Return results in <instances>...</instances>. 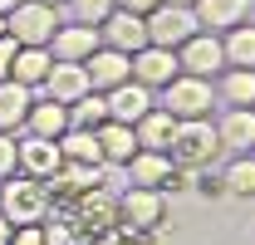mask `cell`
Masks as SVG:
<instances>
[{
  "mask_svg": "<svg viewBox=\"0 0 255 245\" xmlns=\"http://www.w3.org/2000/svg\"><path fill=\"white\" fill-rule=\"evenodd\" d=\"M172 167L177 172H206L216 157H221V137H216V122L211 118H182L177 132H172Z\"/></svg>",
  "mask_w": 255,
  "mask_h": 245,
  "instance_id": "6da1fadb",
  "label": "cell"
},
{
  "mask_svg": "<svg viewBox=\"0 0 255 245\" xmlns=\"http://www.w3.org/2000/svg\"><path fill=\"white\" fill-rule=\"evenodd\" d=\"M49 211V186L39 182V177H15L10 172V182L0 186V216L10 221V226H34V221H44Z\"/></svg>",
  "mask_w": 255,
  "mask_h": 245,
  "instance_id": "7a4b0ae2",
  "label": "cell"
},
{
  "mask_svg": "<svg viewBox=\"0 0 255 245\" xmlns=\"http://www.w3.org/2000/svg\"><path fill=\"white\" fill-rule=\"evenodd\" d=\"M211 103H216V84L201 79V74H177L167 89H162V108L172 118H211Z\"/></svg>",
  "mask_w": 255,
  "mask_h": 245,
  "instance_id": "3957f363",
  "label": "cell"
},
{
  "mask_svg": "<svg viewBox=\"0 0 255 245\" xmlns=\"http://www.w3.org/2000/svg\"><path fill=\"white\" fill-rule=\"evenodd\" d=\"M162 216H167V196L162 191H152V186H123L118 191V226H123L128 236L157 231Z\"/></svg>",
  "mask_w": 255,
  "mask_h": 245,
  "instance_id": "277c9868",
  "label": "cell"
},
{
  "mask_svg": "<svg viewBox=\"0 0 255 245\" xmlns=\"http://www.w3.org/2000/svg\"><path fill=\"white\" fill-rule=\"evenodd\" d=\"M54 30H59V5H44V0H20L5 15V34H15L20 44H49Z\"/></svg>",
  "mask_w": 255,
  "mask_h": 245,
  "instance_id": "5b68a950",
  "label": "cell"
},
{
  "mask_svg": "<svg viewBox=\"0 0 255 245\" xmlns=\"http://www.w3.org/2000/svg\"><path fill=\"white\" fill-rule=\"evenodd\" d=\"M196 30L201 25H196V10L191 5H157L147 15V44H162V49H182Z\"/></svg>",
  "mask_w": 255,
  "mask_h": 245,
  "instance_id": "8992f818",
  "label": "cell"
},
{
  "mask_svg": "<svg viewBox=\"0 0 255 245\" xmlns=\"http://www.w3.org/2000/svg\"><path fill=\"white\" fill-rule=\"evenodd\" d=\"M177 69L182 74H201V79H211V74H221L226 69V49H221V34H211V30H196L177 49Z\"/></svg>",
  "mask_w": 255,
  "mask_h": 245,
  "instance_id": "52a82bcc",
  "label": "cell"
},
{
  "mask_svg": "<svg viewBox=\"0 0 255 245\" xmlns=\"http://www.w3.org/2000/svg\"><path fill=\"white\" fill-rule=\"evenodd\" d=\"M98 39L108 49H123V54H137L147 44V15H132V10H113L98 20Z\"/></svg>",
  "mask_w": 255,
  "mask_h": 245,
  "instance_id": "ba28073f",
  "label": "cell"
},
{
  "mask_svg": "<svg viewBox=\"0 0 255 245\" xmlns=\"http://www.w3.org/2000/svg\"><path fill=\"white\" fill-rule=\"evenodd\" d=\"M15 167L25 172V177H39V182H49L54 172L64 167V152H59V137H25V142H15Z\"/></svg>",
  "mask_w": 255,
  "mask_h": 245,
  "instance_id": "9c48e42d",
  "label": "cell"
},
{
  "mask_svg": "<svg viewBox=\"0 0 255 245\" xmlns=\"http://www.w3.org/2000/svg\"><path fill=\"white\" fill-rule=\"evenodd\" d=\"M182 69H177V49H162V44H142L137 54H132V79L142 84V89H167L172 79H177Z\"/></svg>",
  "mask_w": 255,
  "mask_h": 245,
  "instance_id": "30bf717a",
  "label": "cell"
},
{
  "mask_svg": "<svg viewBox=\"0 0 255 245\" xmlns=\"http://www.w3.org/2000/svg\"><path fill=\"white\" fill-rule=\"evenodd\" d=\"M84 69H89V84H94L98 93H108V89H118V84H128V79H132V54L98 44L94 54L84 59Z\"/></svg>",
  "mask_w": 255,
  "mask_h": 245,
  "instance_id": "8fae6325",
  "label": "cell"
},
{
  "mask_svg": "<svg viewBox=\"0 0 255 245\" xmlns=\"http://www.w3.org/2000/svg\"><path fill=\"white\" fill-rule=\"evenodd\" d=\"M172 177H177V167H172L167 152L137 147V152L128 157V186H152V191H162V186H172Z\"/></svg>",
  "mask_w": 255,
  "mask_h": 245,
  "instance_id": "7c38bea8",
  "label": "cell"
},
{
  "mask_svg": "<svg viewBox=\"0 0 255 245\" xmlns=\"http://www.w3.org/2000/svg\"><path fill=\"white\" fill-rule=\"evenodd\" d=\"M98 44H103V39H98V25H79V20H74V25H59V30H54L49 54H54V59H69V64H84Z\"/></svg>",
  "mask_w": 255,
  "mask_h": 245,
  "instance_id": "4fadbf2b",
  "label": "cell"
},
{
  "mask_svg": "<svg viewBox=\"0 0 255 245\" xmlns=\"http://www.w3.org/2000/svg\"><path fill=\"white\" fill-rule=\"evenodd\" d=\"M216 137H221V152H255V108H226L216 118Z\"/></svg>",
  "mask_w": 255,
  "mask_h": 245,
  "instance_id": "5bb4252c",
  "label": "cell"
},
{
  "mask_svg": "<svg viewBox=\"0 0 255 245\" xmlns=\"http://www.w3.org/2000/svg\"><path fill=\"white\" fill-rule=\"evenodd\" d=\"M191 10H196V25L201 30L226 34V30H236V25H246L251 0H191Z\"/></svg>",
  "mask_w": 255,
  "mask_h": 245,
  "instance_id": "9a60e30c",
  "label": "cell"
},
{
  "mask_svg": "<svg viewBox=\"0 0 255 245\" xmlns=\"http://www.w3.org/2000/svg\"><path fill=\"white\" fill-rule=\"evenodd\" d=\"M103 98H108V118H113V122H128V127L152 108V89H142L137 79H128V84H118V89H108Z\"/></svg>",
  "mask_w": 255,
  "mask_h": 245,
  "instance_id": "2e32d148",
  "label": "cell"
},
{
  "mask_svg": "<svg viewBox=\"0 0 255 245\" xmlns=\"http://www.w3.org/2000/svg\"><path fill=\"white\" fill-rule=\"evenodd\" d=\"M39 89L49 93V98H59V103H74L79 93H89L94 84H89V69L84 64H69V59H54V69L44 74V84Z\"/></svg>",
  "mask_w": 255,
  "mask_h": 245,
  "instance_id": "e0dca14e",
  "label": "cell"
},
{
  "mask_svg": "<svg viewBox=\"0 0 255 245\" xmlns=\"http://www.w3.org/2000/svg\"><path fill=\"white\" fill-rule=\"evenodd\" d=\"M49 69H54L49 44H20V49H15V64H10V79H15V84H25V89H39Z\"/></svg>",
  "mask_w": 255,
  "mask_h": 245,
  "instance_id": "ac0fdd59",
  "label": "cell"
},
{
  "mask_svg": "<svg viewBox=\"0 0 255 245\" xmlns=\"http://www.w3.org/2000/svg\"><path fill=\"white\" fill-rule=\"evenodd\" d=\"M132 132H137V147H152V152H167L172 147V132H177V118L167 113V108H147L142 118L132 122Z\"/></svg>",
  "mask_w": 255,
  "mask_h": 245,
  "instance_id": "d6986e66",
  "label": "cell"
},
{
  "mask_svg": "<svg viewBox=\"0 0 255 245\" xmlns=\"http://www.w3.org/2000/svg\"><path fill=\"white\" fill-rule=\"evenodd\" d=\"M216 98L226 108H255V69H231L216 74Z\"/></svg>",
  "mask_w": 255,
  "mask_h": 245,
  "instance_id": "ffe728a7",
  "label": "cell"
},
{
  "mask_svg": "<svg viewBox=\"0 0 255 245\" xmlns=\"http://www.w3.org/2000/svg\"><path fill=\"white\" fill-rule=\"evenodd\" d=\"M98 147H103V162H118V167H128V157L137 152V132L128 127V122H98Z\"/></svg>",
  "mask_w": 255,
  "mask_h": 245,
  "instance_id": "44dd1931",
  "label": "cell"
},
{
  "mask_svg": "<svg viewBox=\"0 0 255 245\" xmlns=\"http://www.w3.org/2000/svg\"><path fill=\"white\" fill-rule=\"evenodd\" d=\"M59 152H64V162H79V167H103L98 132H89V127H64L59 132Z\"/></svg>",
  "mask_w": 255,
  "mask_h": 245,
  "instance_id": "7402d4cb",
  "label": "cell"
},
{
  "mask_svg": "<svg viewBox=\"0 0 255 245\" xmlns=\"http://www.w3.org/2000/svg\"><path fill=\"white\" fill-rule=\"evenodd\" d=\"M30 89L25 84H15V79H0V132H15V127H25L30 118Z\"/></svg>",
  "mask_w": 255,
  "mask_h": 245,
  "instance_id": "603a6c76",
  "label": "cell"
},
{
  "mask_svg": "<svg viewBox=\"0 0 255 245\" xmlns=\"http://www.w3.org/2000/svg\"><path fill=\"white\" fill-rule=\"evenodd\" d=\"M34 137H59L64 127H69V103L59 98H44V103H30V118H25Z\"/></svg>",
  "mask_w": 255,
  "mask_h": 245,
  "instance_id": "cb8c5ba5",
  "label": "cell"
},
{
  "mask_svg": "<svg viewBox=\"0 0 255 245\" xmlns=\"http://www.w3.org/2000/svg\"><path fill=\"white\" fill-rule=\"evenodd\" d=\"M221 191H231V196H255V152H236L226 162Z\"/></svg>",
  "mask_w": 255,
  "mask_h": 245,
  "instance_id": "d4e9b609",
  "label": "cell"
},
{
  "mask_svg": "<svg viewBox=\"0 0 255 245\" xmlns=\"http://www.w3.org/2000/svg\"><path fill=\"white\" fill-rule=\"evenodd\" d=\"M98 122H108V98H103L98 89L79 93V98L69 103V127H89V132H94Z\"/></svg>",
  "mask_w": 255,
  "mask_h": 245,
  "instance_id": "484cf974",
  "label": "cell"
},
{
  "mask_svg": "<svg viewBox=\"0 0 255 245\" xmlns=\"http://www.w3.org/2000/svg\"><path fill=\"white\" fill-rule=\"evenodd\" d=\"M221 49H226V64H231V69H255V25L226 30Z\"/></svg>",
  "mask_w": 255,
  "mask_h": 245,
  "instance_id": "4316f807",
  "label": "cell"
},
{
  "mask_svg": "<svg viewBox=\"0 0 255 245\" xmlns=\"http://www.w3.org/2000/svg\"><path fill=\"white\" fill-rule=\"evenodd\" d=\"M64 5H69V15H74L79 25H98L103 15L118 10V0H64Z\"/></svg>",
  "mask_w": 255,
  "mask_h": 245,
  "instance_id": "83f0119b",
  "label": "cell"
},
{
  "mask_svg": "<svg viewBox=\"0 0 255 245\" xmlns=\"http://www.w3.org/2000/svg\"><path fill=\"white\" fill-rule=\"evenodd\" d=\"M15 172V132H0V182Z\"/></svg>",
  "mask_w": 255,
  "mask_h": 245,
  "instance_id": "f1b7e54d",
  "label": "cell"
},
{
  "mask_svg": "<svg viewBox=\"0 0 255 245\" xmlns=\"http://www.w3.org/2000/svg\"><path fill=\"white\" fill-rule=\"evenodd\" d=\"M15 49H20V39H15V34H0V79H10V64H15Z\"/></svg>",
  "mask_w": 255,
  "mask_h": 245,
  "instance_id": "f546056e",
  "label": "cell"
},
{
  "mask_svg": "<svg viewBox=\"0 0 255 245\" xmlns=\"http://www.w3.org/2000/svg\"><path fill=\"white\" fill-rule=\"evenodd\" d=\"M44 245H79V236L69 226H44Z\"/></svg>",
  "mask_w": 255,
  "mask_h": 245,
  "instance_id": "4dcf8cb0",
  "label": "cell"
},
{
  "mask_svg": "<svg viewBox=\"0 0 255 245\" xmlns=\"http://www.w3.org/2000/svg\"><path fill=\"white\" fill-rule=\"evenodd\" d=\"M10 245H44V231H39V226H15Z\"/></svg>",
  "mask_w": 255,
  "mask_h": 245,
  "instance_id": "1f68e13d",
  "label": "cell"
},
{
  "mask_svg": "<svg viewBox=\"0 0 255 245\" xmlns=\"http://www.w3.org/2000/svg\"><path fill=\"white\" fill-rule=\"evenodd\" d=\"M162 0H118V10H132V15H152Z\"/></svg>",
  "mask_w": 255,
  "mask_h": 245,
  "instance_id": "d6a6232c",
  "label": "cell"
},
{
  "mask_svg": "<svg viewBox=\"0 0 255 245\" xmlns=\"http://www.w3.org/2000/svg\"><path fill=\"white\" fill-rule=\"evenodd\" d=\"M10 236H15V226H10V221L0 216V245H10Z\"/></svg>",
  "mask_w": 255,
  "mask_h": 245,
  "instance_id": "836d02e7",
  "label": "cell"
},
{
  "mask_svg": "<svg viewBox=\"0 0 255 245\" xmlns=\"http://www.w3.org/2000/svg\"><path fill=\"white\" fill-rule=\"evenodd\" d=\"M15 5H20V0H0V15H10V10H15Z\"/></svg>",
  "mask_w": 255,
  "mask_h": 245,
  "instance_id": "e575fe53",
  "label": "cell"
},
{
  "mask_svg": "<svg viewBox=\"0 0 255 245\" xmlns=\"http://www.w3.org/2000/svg\"><path fill=\"white\" fill-rule=\"evenodd\" d=\"M162 5H191V0H162Z\"/></svg>",
  "mask_w": 255,
  "mask_h": 245,
  "instance_id": "d590c367",
  "label": "cell"
},
{
  "mask_svg": "<svg viewBox=\"0 0 255 245\" xmlns=\"http://www.w3.org/2000/svg\"><path fill=\"white\" fill-rule=\"evenodd\" d=\"M0 34H5V15H0Z\"/></svg>",
  "mask_w": 255,
  "mask_h": 245,
  "instance_id": "8d00e7d4",
  "label": "cell"
},
{
  "mask_svg": "<svg viewBox=\"0 0 255 245\" xmlns=\"http://www.w3.org/2000/svg\"><path fill=\"white\" fill-rule=\"evenodd\" d=\"M44 5H64V0H44Z\"/></svg>",
  "mask_w": 255,
  "mask_h": 245,
  "instance_id": "74e56055",
  "label": "cell"
}]
</instances>
